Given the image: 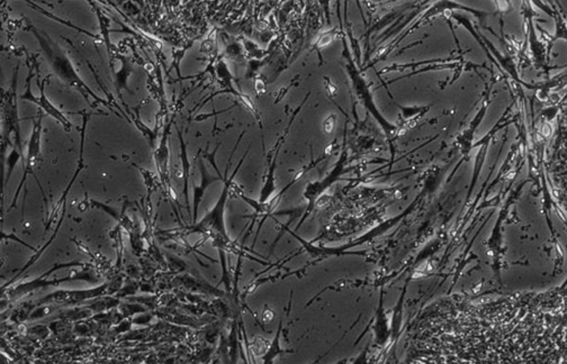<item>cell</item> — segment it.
<instances>
[{"instance_id":"10","label":"cell","mask_w":567,"mask_h":364,"mask_svg":"<svg viewBox=\"0 0 567 364\" xmlns=\"http://www.w3.org/2000/svg\"><path fill=\"white\" fill-rule=\"evenodd\" d=\"M176 126V131H177L178 140H179V146H181V169H183V196L186 200L187 209L189 211V178H190V162H189L188 154H187V144L183 139V132L179 130L177 125Z\"/></svg>"},{"instance_id":"9","label":"cell","mask_w":567,"mask_h":364,"mask_svg":"<svg viewBox=\"0 0 567 364\" xmlns=\"http://www.w3.org/2000/svg\"><path fill=\"white\" fill-rule=\"evenodd\" d=\"M198 169L201 172V183L194 185V197H192V224L197 223L198 208L203 200L204 195L206 192L209 186L215 181L222 179L220 176H213L207 171L203 158H198Z\"/></svg>"},{"instance_id":"3","label":"cell","mask_w":567,"mask_h":364,"mask_svg":"<svg viewBox=\"0 0 567 364\" xmlns=\"http://www.w3.org/2000/svg\"><path fill=\"white\" fill-rule=\"evenodd\" d=\"M242 162H244V159L241 160L232 176L229 178L227 171H229L230 164H231V158H230L229 164H227V170H225L223 190H222V194H220L218 202L200 222L189 226L185 234H187V235L200 234V235L205 237V239H212L213 245H215V243L218 244V243L229 239L227 231H225V224H224V211H225V206H227V197H229L230 188L232 185V180L234 179L235 174L238 172Z\"/></svg>"},{"instance_id":"7","label":"cell","mask_w":567,"mask_h":364,"mask_svg":"<svg viewBox=\"0 0 567 364\" xmlns=\"http://www.w3.org/2000/svg\"><path fill=\"white\" fill-rule=\"evenodd\" d=\"M89 117L90 114L83 113V127H81L80 135V152H79V159H78L77 168H76L75 174L72 176V179L70 180L69 185L66 186V188L63 191L60 198L55 202V205L52 207L51 211L48 215L46 219V232L49 231L52 225H57V222L60 220L61 217L66 215V200H68V195L71 190L72 186L77 180L78 176L80 174L81 171L85 168V163H83V152H85V139H86V128L88 124Z\"/></svg>"},{"instance_id":"4","label":"cell","mask_w":567,"mask_h":364,"mask_svg":"<svg viewBox=\"0 0 567 364\" xmlns=\"http://www.w3.org/2000/svg\"><path fill=\"white\" fill-rule=\"evenodd\" d=\"M34 64L29 66V74H27V79H26L25 91H24L23 94H20V99L35 104L38 107H40L41 111H43L44 114L57 120V122L62 126L64 131H71L72 128H74V124H72L71 120L66 117V115L64 114L62 111L57 108V106L53 105L49 98L46 97L44 88H46L48 78L41 83L40 79H38V72L36 81H38V87H40V96L36 97V96L33 94V91H31V79L34 77ZM36 71H38V70H36Z\"/></svg>"},{"instance_id":"2","label":"cell","mask_w":567,"mask_h":364,"mask_svg":"<svg viewBox=\"0 0 567 364\" xmlns=\"http://www.w3.org/2000/svg\"><path fill=\"white\" fill-rule=\"evenodd\" d=\"M35 35H38L41 48L43 50L44 55H46V60L51 66L52 71L55 72V76L64 85H68L69 88L77 90L85 98L87 103L90 104L92 107L103 105L106 106L111 111H113V108H111V104L94 94V91L89 88L86 83L81 79L80 76L76 70L75 66L72 64V61L60 48H57L55 44L50 42V41L42 38L40 35L36 34V31H35Z\"/></svg>"},{"instance_id":"6","label":"cell","mask_w":567,"mask_h":364,"mask_svg":"<svg viewBox=\"0 0 567 364\" xmlns=\"http://www.w3.org/2000/svg\"><path fill=\"white\" fill-rule=\"evenodd\" d=\"M42 122H43V111H38V117L33 120V130H31L29 143H27V155H26L25 158V163L23 164V176H22L20 185H18V189H16L14 200H13L12 205L8 208V211H12V209L16 207L18 195H20L22 189L26 186L27 176H29V174H33V176L38 179V176L34 174V167L41 154V142H42V131H43Z\"/></svg>"},{"instance_id":"12","label":"cell","mask_w":567,"mask_h":364,"mask_svg":"<svg viewBox=\"0 0 567 364\" xmlns=\"http://www.w3.org/2000/svg\"><path fill=\"white\" fill-rule=\"evenodd\" d=\"M18 161H22V163H25V157H24V154L20 151V148L18 146H15L13 148L12 152L9 153L8 158H7V170H6V176H5V188H6L7 183H8L9 179H10V176H12L13 171H14L15 167L18 164Z\"/></svg>"},{"instance_id":"5","label":"cell","mask_w":567,"mask_h":364,"mask_svg":"<svg viewBox=\"0 0 567 364\" xmlns=\"http://www.w3.org/2000/svg\"><path fill=\"white\" fill-rule=\"evenodd\" d=\"M116 284H103L99 287L87 289V290H57L50 293L48 296L41 299L36 302V306L42 304H83L86 300L90 299L101 298L106 295H112L115 291H118L120 288H116Z\"/></svg>"},{"instance_id":"13","label":"cell","mask_w":567,"mask_h":364,"mask_svg":"<svg viewBox=\"0 0 567 364\" xmlns=\"http://www.w3.org/2000/svg\"><path fill=\"white\" fill-rule=\"evenodd\" d=\"M1 237H3V242H5L6 239H9V241H14V242L18 243V244L23 245V246L29 248V250L33 251V252H35V253H36V252L38 251L36 250V248H33V246L29 245V243H26L25 241H23V239L16 237L14 233L7 234L6 232L3 231V233H1Z\"/></svg>"},{"instance_id":"11","label":"cell","mask_w":567,"mask_h":364,"mask_svg":"<svg viewBox=\"0 0 567 364\" xmlns=\"http://www.w3.org/2000/svg\"><path fill=\"white\" fill-rule=\"evenodd\" d=\"M130 115L132 117V122L135 127L138 128L139 131L142 133V135L146 137V141L149 143L150 148H155V141H157L158 136V128H155V131H152L151 128L148 127V126L142 122L139 114H134V113L130 111Z\"/></svg>"},{"instance_id":"1","label":"cell","mask_w":567,"mask_h":364,"mask_svg":"<svg viewBox=\"0 0 567 364\" xmlns=\"http://www.w3.org/2000/svg\"><path fill=\"white\" fill-rule=\"evenodd\" d=\"M83 281L96 284L99 280L94 270H90V265L80 261L66 262V263H55L50 267L43 274L31 281L18 284L15 286L3 288V298L8 300L20 298L29 295L33 291L43 289V288L59 287L61 284L68 281Z\"/></svg>"},{"instance_id":"15","label":"cell","mask_w":567,"mask_h":364,"mask_svg":"<svg viewBox=\"0 0 567 364\" xmlns=\"http://www.w3.org/2000/svg\"><path fill=\"white\" fill-rule=\"evenodd\" d=\"M126 288H127V289H130V288H133V290H136V285H135V284L133 286L132 285L126 286ZM125 295H126V289L125 288H122V290H120V293H118V296L124 297L125 296Z\"/></svg>"},{"instance_id":"8","label":"cell","mask_w":567,"mask_h":364,"mask_svg":"<svg viewBox=\"0 0 567 364\" xmlns=\"http://www.w3.org/2000/svg\"><path fill=\"white\" fill-rule=\"evenodd\" d=\"M172 122H174L172 118L167 122L164 132H162L160 143L153 151V159H155V168H157L158 174H159L161 186H162V189L168 195H172V181H170L169 148L170 128H172Z\"/></svg>"},{"instance_id":"14","label":"cell","mask_w":567,"mask_h":364,"mask_svg":"<svg viewBox=\"0 0 567 364\" xmlns=\"http://www.w3.org/2000/svg\"><path fill=\"white\" fill-rule=\"evenodd\" d=\"M52 310H55V308L50 307V306H48V304H46V306H43V304H42L40 308H38V309L35 310V312H33V313L31 314V317H29V318H41V317H43L44 315H49Z\"/></svg>"}]
</instances>
